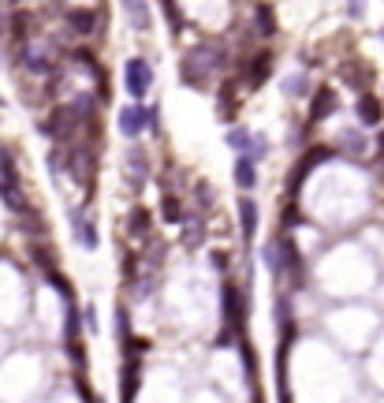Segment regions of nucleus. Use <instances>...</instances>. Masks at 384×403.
Segmentation results:
<instances>
[{"mask_svg": "<svg viewBox=\"0 0 384 403\" xmlns=\"http://www.w3.org/2000/svg\"><path fill=\"white\" fill-rule=\"evenodd\" d=\"M150 124H153V109L131 105V109H124V112H120V131H124L127 138H138Z\"/></svg>", "mask_w": 384, "mask_h": 403, "instance_id": "nucleus-1", "label": "nucleus"}, {"mask_svg": "<svg viewBox=\"0 0 384 403\" xmlns=\"http://www.w3.org/2000/svg\"><path fill=\"white\" fill-rule=\"evenodd\" d=\"M150 83H153L150 64H145V60H131L127 64V90H131V97H145Z\"/></svg>", "mask_w": 384, "mask_h": 403, "instance_id": "nucleus-2", "label": "nucleus"}, {"mask_svg": "<svg viewBox=\"0 0 384 403\" xmlns=\"http://www.w3.org/2000/svg\"><path fill=\"white\" fill-rule=\"evenodd\" d=\"M235 184H239L243 191H254V187H258V172H254V161L239 157V164H235Z\"/></svg>", "mask_w": 384, "mask_h": 403, "instance_id": "nucleus-3", "label": "nucleus"}, {"mask_svg": "<svg viewBox=\"0 0 384 403\" xmlns=\"http://www.w3.org/2000/svg\"><path fill=\"white\" fill-rule=\"evenodd\" d=\"M359 116H362V124H377V120H380V101L362 97V101H359Z\"/></svg>", "mask_w": 384, "mask_h": 403, "instance_id": "nucleus-4", "label": "nucleus"}, {"mask_svg": "<svg viewBox=\"0 0 384 403\" xmlns=\"http://www.w3.org/2000/svg\"><path fill=\"white\" fill-rule=\"evenodd\" d=\"M239 210H243V231H246V236H254V231H258V210H254V202L243 198Z\"/></svg>", "mask_w": 384, "mask_h": 403, "instance_id": "nucleus-5", "label": "nucleus"}, {"mask_svg": "<svg viewBox=\"0 0 384 403\" xmlns=\"http://www.w3.org/2000/svg\"><path fill=\"white\" fill-rule=\"evenodd\" d=\"M75 239L86 246V251H94L97 246V236H94V224H90V220H83V224H75Z\"/></svg>", "mask_w": 384, "mask_h": 403, "instance_id": "nucleus-6", "label": "nucleus"}, {"mask_svg": "<svg viewBox=\"0 0 384 403\" xmlns=\"http://www.w3.org/2000/svg\"><path fill=\"white\" fill-rule=\"evenodd\" d=\"M228 142H232V146H235V150H246V142H250V135L243 131V127H235V131L228 135Z\"/></svg>", "mask_w": 384, "mask_h": 403, "instance_id": "nucleus-7", "label": "nucleus"}]
</instances>
